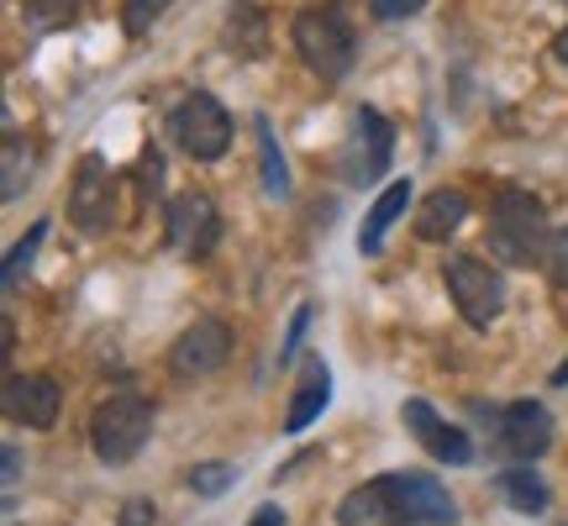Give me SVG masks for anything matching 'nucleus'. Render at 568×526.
Masks as SVG:
<instances>
[{
	"mask_svg": "<svg viewBox=\"0 0 568 526\" xmlns=\"http://www.w3.org/2000/svg\"><path fill=\"white\" fill-rule=\"evenodd\" d=\"M548 280L558 284V290H568V226H558L552 232V243H548Z\"/></svg>",
	"mask_w": 568,
	"mask_h": 526,
	"instance_id": "obj_25",
	"label": "nucleus"
},
{
	"mask_svg": "<svg viewBox=\"0 0 568 526\" xmlns=\"http://www.w3.org/2000/svg\"><path fill=\"white\" fill-rule=\"evenodd\" d=\"M21 479V447H6V485Z\"/></svg>",
	"mask_w": 568,
	"mask_h": 526,
	"instance_id": "obj_30",
	"label": "nucleus"
},
{
	"mask_svg": "<svg viewBox=\"0 0 568 526\" xmlns=\"http://www.w3.org/2000/svg\"><path fill=\"white\" fill-rule=\"evenodd\" d=\"M443 526H453V522H443Z\"/></svg>",
	"mask_w": 568,
	"mask_h": 526,
	"instance_id": "obj_33",
	"label": "nucleus"
},
{
	"mask_svg": "<svg viewBox=\"0 0 568 526\" xmlns=\"http://www.w3.org/2000/svg\"><path fill=\"white\" fill-rule=\"evenodd\" d=\"M426 0H368V11L379 21H406V17H416Z\"/></svg>",
	"mask_w": 568,
	"mask_h": 526,
	"instance_id": "obj_27",
	"label": "nucleus"
},
{
	"mask_svg": "<svg viewBox=\"0 0 568 526\" xmlns=\"http://www.w3.org/2000/svg\"><path fill=\"white\" fill-rule=\"evenodd\" d=\"M326 405H332V368H326L322 358H305L301 385H295V401H290V411H284V432H290V437L305 432Z\"/></svg>",
	"mask_w": 568,
	"mask_h": 526,
	"instance_id": "obj_14",
	"label": "nucleus"
},
{
	"mask_svg": "<svg viewBox=\"0 0 568 526\" xmlns=\"http://www.w3.org/2000/svg\"><path fill=\"white\" fill-rule=\"evenodd\" d=\"M247 526H284V510L280 506H258L247 516Z\"/></svg>",
	"mask_w": 568,
	"mask_h": 526,
	"instance_id": "obj_29",
	"label": "nucleus"
},
{
	"mask_svg": "<svg viewBox=\"0 0 568 526\" xmlns=\"http://www.w3.org/2000/svg\"><path fill=\"white\" fill-rule=\"evenodd\" d=\"M443 284H447V295H453V305H458V316L474 332L500 322V311H506V280H500L495 263L474 259V253H453L443 263Z\"/></svg>",
	"mask_w": 568,
	"mask_h": 526,
	"instance_id": "obj_5",
	"label": "nucleus"
},
{
	"mask_svg": "<svg viewBox=\"0 0 568 526\" xmlns=\"http://www.w3.org/2000/svg\"><path fill=\"white\" fill-rule=\"evenodd\" d=\"M464 222H468V195L443 184V190H432L422 201V211H416V237H422V243H447Z\"/></svg>",
	"mask_w": 568,
	"mask_h": 526,
	"instance_id": "obj_15",
	"label": "nucleus"
},
{
	"mask_svg": "<svg viewBox=\"0 0 568 526\" xmlns=\"http://www.w3.org/2000/svg\"><path fill=\"white\" fill-rule=\"evenodd\" d=\"M222 42L237 53V59H264L268 53V21L253 0H232L226 6V27H222Z\"/></svg>",
	"mask_w": 568,
	"mask_h": 526,
	"instance_id": "obj_16",
	"label": "nucleus"
},
{
	"mask_svg": "<svg viewBox=\"0 0 568 526\" xmlns=\"http://www.w3.org/2000/svg\"><path fill=\"white\" fill-rule=\"evenodd\" d=\"M69 222L80 226L84 237H101L116 226V180L105 169L101 153H84L69 184Z\"/></svg>",
	"mask_w": 568,
	"mask_h": 526,
	"instance_id": "obj_7",
	"label": "nucleus"
},
{
	"mask_svg": "<svg viewBox=\"0 0 568 526\" xmlns=\"http://www.w3.org/2000/svg\"><path fill=\"white\" fill-rule=\"evenodd\" d=\"M63 390L53 374H11L6 380V416L17 426H32V432H48L59 422Z\"/></svg>",
	"mask_w": 568,
	"mask_h": 526,
	"instance_id": "obj_13",
	"label": "nucleus"
},
{
	"mask_svg": "<svg viewBox=\"0 0 568 526\" xmlns=\"http://www.w3.org/2000/svg\"><path fill=\"white\" fill-rule=\"evenodd\" d=\"M495 489H500V500H506L510 510H521V516H542L548 510V485L531 474L527 464H510V468H500L495 474Z\"/></svg>",
	"mask_w": 568,
	"mask_h": 526,
	"instance_id": "obj_18",
	"label": "nucleus"
},
{
	"mask_svg": "<svg viewBox=\"0 0 568 526\" xmlns=\"http://www.w3.org/2000/svg\"><path fill=\"white\" fill-rule=\"evenodd\" d=\"M232 485H237V468L222 464V458H211V464H195V468H190V489H195L201 500H216V495H226Z\"/></svg>",
	"mask_w": 568,
	"mask_h": 526,
	"instance_id": "obj_20",
	"label": "nucleus"
},
{
	"mask_svg": "<svg viewBox=\"0 0 568 526\" xmlns=\"http://www.w3.org/2000/svg\"><path fill=\"white\" fill-rule=\"evenodd\" d=\"M453 495L447 485H437L432 474H379L368 485L347 489L343 506H337V522L343 526H443L453 522Z\"/></svg>",
	"mask_w": 568,
	"mask_h": 526,
	"instance_id": "obj_1",
	"label": "nucleus"
},
{
	"mask_svg": "<svg viewBox=\"0 0 568 526\" xmlns=\"http://www.w3.org/2000/svg\"><path fill=\"white\" fill-rule=\"evenodd\" d=\"M169 132L180 142L184 153L195 163H216L232 148V117H226V105L211 95V90H195V95H184L174 105V117H169Z\"/></svg>",
	"mask_w": 568,
	"mask_h": 526,
	"instance_id": "obj_6",
	"label": "nucleus"
},
{
	"mask_svg": "<svg viewBox=\"0 0 568 526\" xmlns=\"http://www.w3.org/2000/svg\"><path fill=\"white\" fill-rule=\"evenodd\" d=\"M153 437V401L138 390H116L90 411V447L101 464H132Z\"/></svg>",
	"mask_w": 568,
	"mask_h": 526,
	"instance_id": "obj_3",
	"label": "nucleus"
},
{
	"mask_svg": "<svg viewBox=\"0 0 568 526\" xmlns=\"http://www.w3.org/2000/svg\"><path fill=\"white\" fill-rule=\"evenodd\" d=\"M305 326H311V305H295V316H290V332H284V347H280V364H290V358L301 353Z\"/></svg>",
	"mask_w": 568,
	"mask_h": 526,
	"instance_id": "obj_26",
	"label": "nucleus"
},
{
	"mask_svg": "<svg viewBox=\"0 0 568 526\" xmlns=\"http://www.w3.org/2000/svg\"><path fill=\"white\" fill-rule=\"evenodd\" d=\"M42 237H48V222H38V226H32V232H27V237H21L17 247H11V259H6V274H0V284H6V290H17V284H21V274L32 269V259H38Z\"/></svg>",
	"mask_w": 568,
	"mask_h": 526,
	"instance_id": "obj_22",
	"label": "nucleus"
},
{
	"mask_svg": "<svg viewBox=\"0 0 568 526\" xmlns=\"http://www.w3.org/2000/svg\"><path fill=\"white\" fill-rule=\"evenodd\" d=\"M552 385H568V358L558 368H552Z\"/></svg>",
	"mask_w": 568,
	"mask_h": 526,
	"instance_id": "obj_32",
	"label": "nucleus"
},
{
	"mask_svg": "<svg viewBox=\"0 0 568 526\" xmlns=\"http://www.w3.org/2000/svg\"><path fill=\"white\" fill-rule=\"evenodd\" d=\"M169 11V0H122V27H126V38H142L153 21Z\"/></svg>",
	"mask_w": 568,
	"mask_h": 526,
	"instance_id": "obj_24",
	"label": "nucleus"
},
{
	"mask_svg": "<svg viewBox=\"0 0 568 526\" xmlns=\"http://www.w3.org/2000/svg\"><path fill=\"white\" fill-rule=\"evenodd\" d=\"M389 153H395V127L374 105H364L358 122H353V142L343 148V180L358 184V190L374 184L389 169Z\"/></svg>",
	"mask_w": 568,
	"mask_h": 526,
	"instance_id": "obj_10",
	"label": "nucleus"
},
{
	"mask_svg": "<svg viewBox=\"0 0 568 526\" xmlns=\"http://www.w3.org/2000/svg\"><path fill=\"white\" fill-rule=\"evenodd\" d=\"M500 453H510L516 464H537L552 447V411L542 401H510L500 411Z\"/></svg>",
	"mask_w": 568,
	"mask_h": 526,
	"instance_id": "obj_12",
	"label": "nucleus"
},
{
	"mask_svg": "<svg viewBox=\"0 0 568 526\" xmlns=\"http://www.w3.org/2000/svg\"><path fill=\"white\" fill-rule=\"evenodd\" d=\"M290 38H295V53L305 59V69L322 74V80H343L353 69V53H358L347 17L332 11V6H305L295 27H290Z\"/></svg>",
	"mask_w": 568,
	"mask_h": 526,
	"instance_id": "obj_4",
	"label": "nucleus"
},
{
	"mask_svg": "<svg viewBox=\"0 0 568 526\" xmlns=\"http://www.w3.org/2000/svg\"><path fill=\"white\" fill-rule=\"evenodd\" d=\"M27 169H32V153L21 148V138H6V184H0V195H6V201H17L21 195Z\"/></svg>",
	"mask_w": 568,
	"mask_h": 526,
	"instance_id": "obj_23",
	"label": "nucleus"
},
{
	"mask_svg": "<svg viewBox=\"0 0 568 526\" xmlns=\"http://www.w3.org/2000/svg\"><path fill=\"white\" fill-rule=\"evenodd\" d=\"M253 132H258V180H264V190L274 201H284V195H290V163H284L280 142H274L268 117H253Z\"/></svg>",
	"mask_w": 568,
	"mask_h": 526,
	"instance_id": "obj_19",
	"label": "nucleus"
},
{
	"mask_svg": "<svg viewBox=\"0 0 568 526\" xmlns=\"http://www.w3.org/2000/svg\"><path fill=\"white\" fill-rule=\"evenodd\" d=\"M153 516H159L153 500H126L122 506V526H153Z\"/></svg>",
	"mask_w": 568,
	"mask_h": 526,
	"instance_id": "obj_28",
	"label": "nucleus"
},
{
	"mask_svg": "<svg viewBox=\"0 0 568 526\" xmlns=\"http://www.w3.org/2000/svg\"><path fill=\"white\" fill-rule=\"evenodd\" d=\"M548 211L542 201L521 190V184H506L495 205H489V253L500 263H516V269H531L537 259H548Z\"/></svg>",
	"mask_w": 568,
	"mask_h": 526,
	"instance_id": "obj_2",
	"label": "nucleus"
},
{
	"mask_svg": "<svg viewBox=\"0 0 568 526\" xmlns=\"http://www.w3.org/2000/svg\"><path fill=\"white\" fill-rule=\"evenodd\" d=\"M163 222H169V243L190 253V259H205L216 247V237H222V211H216V201L205 190H180L169 201V211H163Z\"/></svg>",
	"mask_w": 568,
	"mask_h": 526,
	"instance_id": "obj_9",
	"label": "nucleus"
},
{
	"mask_svg": "<svg viewBox=\"0 0 568 526\" xmlns=\"http://www.w3.org/2000/svg\"><path fill=\"white\" fill-rule=\"evenodd\" d=\"M21 11H27V21L32 27H69V21L84 11V0H21Z\"/></svg>",
	"mask_w": 568,
	"mask_h": 526,
	"instance_id": "obj_21",
	"label": "nucleus"
},
{
	"mask_svg": "<svg viewBox=\"0 0 568 526\" xmlns=\"http://www.w3.org/2000/svg\"><path fill=\"white\" fill-rule=\"evenodd\" d=\"M552 53H558V63H564V69H568V27H564V32H558V38H552Z\"/></svg>",
	"mask_w": 568,
	"mask_h": 526,
	"instance_id": "obj_31",
	"label": "nucleus"
},
{
	"mask_svg": "<svg viewBox=\"0 0 568 526\" xmlns=\"http://www.w3.org/2000/svg\"><path fill=\"white\" fill-rule=\"evenodd\" d=\"M226 358H232V326L222 316H195L169 347V368L180 380H205V374L226 368Z\"/></svg>",
	"mask_w": 568,
	"mask_h": 526,
	"instance_id": "obj_8",
	"label": "nucleus"
},
{
	"mask_svg": "<svg viewBox=\"0 0 568 526\" xmlns=\"http://www.w3.org/2000/svg\"><path fill=\"white\" fill-rule=\"evenodd\" d=\"M400 422H406V432L426 447V453H432V458H437V464H453V468L474 464V443H468V432L464 426H453L447 416H437V405L432 401H406L400 405Z\"/></svg>",
	"mask_w": 568,
	"mask_h": 526,
	"instance_id": "obj_11",
	"label": "nucleus"
},
{
	"mask_svg": "<svg viewBox=\"0 0 568 526\" xmlns=\"http://www.w3.org/2000/svg\"><path fill=\"white\" fill-rule=\"evenodd\" d=\"M406 205H410V180H395L379 201L368 205L364 226H358V253H379V247H385V237H389V226L406 216Z\"/></svg>",
	"mask_w": 568,
	"mask_h": 526,
	"instance_id": "obj_17",
	"label": "nucleus"
}]
</instances>
